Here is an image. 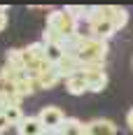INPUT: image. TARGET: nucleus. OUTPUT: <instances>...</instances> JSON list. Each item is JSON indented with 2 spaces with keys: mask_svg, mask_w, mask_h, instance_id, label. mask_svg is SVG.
I'll return each mask as SVG.
<instances>
[{
  "mask_svg": "<svg viewBox=\"0 0 133 135\" xmlns=\"http://www.w3.org/2000/svg\"><path fill=\"white\" fill-rule=\"evenodd\" d=\"M42 135H61V133H58V131H44Z\"/></svg>",
  "mask_w": 133,
  "mask_h": 135,
  "instance_id": "412c9836",
  "label": "nucleus"
},
{
  "mask_svg": "<svg viewBox=\"0 0 133 135\" xmlns=\"http://www.w3.org/2000/svg\"><path fill=\"white\" fill-rule=\"evenodd\" d=\"M126 123H129V128L133 131V107L129 109V114H126Z\"/></svg>",
  "mask_w": 133,
  "mask_h": 135,
  "instance_id": "aec40b11",
  "label": "nucleus"
},
{
  "mask_svg": "<svg viewBox=\"0 0 133 135\" xmlns=\"http://www.w3.org/2000/svg\"><path fill=\"white\" fill-rule=\"evenodd\" d=\"M16 133L19 135H42L44 126H42L40 117H24V121L16 126Z\"/></svg>",
  "mask_w": 133,
  "mask_h": 135,
  "instance_id": "9d476101",
  "label": "nucleus"
},
{
  "mask_svg": "<svg viewBox=\"0 0 133 135\" xmlns=\"http://www.w3.org/2000/svg\"><path fill=\"white\" fill-rule=\"evenodd\" d=\"M54 68H56V72H58L63 79H68V77H72V75H77V72L84 70V65H82V61L77 56H63Z\"/></svg>",
  "mask_w": 133,
  "mask_h": 135,
  "instance_id": "20e7f679",
  "label": "nucleus"
},
{
  "mask_svg": "<svg viewBox=\"0 0 133 135\" xmlns=\"http://www.w3.org/2000/svg\"><path fill=\"white\" fill-rule=\"evenodd\" d=\"M89 33H91V37H96V40H107V37H112L117 33V26L112 21H107V19H100V21L89 23Z\"/></svg>",
  "mask_w": 133,
  "mask_h": 135,
  "instance_id": "423d86ee",
  "label": "nucleus"
},
{
  "mask_svg": "<svg viewBox=\"0 0 133 135\" xmlns=\"http://www.w3.org/2000/svg\"><path fill=\"white\" fill-rule=\"evenodd\" d=\"M44 28L56 30L61 40L72 37V35L80 33V30H77V19L68 12V9H52V12L47 14V26H44Z\"/></svg>",
  "mask_w": 133,
  "mask_h": 135,
  "instance_id": "f03ea898",
  "label": "nucleus"
},
{
  "mask_svg": "<svg viewBox=\"0 0 133 135\" xmlns=\"http://www.w3.org/2000/svg\"><path fill=\"white\" fill-rule=\"evenodd\" d=\"M61 79H63V77L56 72V68H52V70L42 72V75H40V77H38L35 81H38V86H40V89H52V86H56V84H58Z\"/></svg>",
  "mask_w": 133,
  "mask_h": 135,
  "instance_id": "4468645a",
  "label": "nucleus"
},
{
  "mask_svg": "<svg viewBox=\"0 0 133 135\" xmlns=\"http://www.w3.org/2000/svg\"><path fill=\"white\" fill-rule=\"evenodd\" d=\"M103 16H105L107 21H112L114 26H117V30H121V28L129 23V12L124 9V7H114V5H105L103 7Z\"/></svg>",
  "mask_w": 133,
  "mask_h": 135,
  "instance_id": "6e6552de",
  "label": "nucleus"
},
{
  "mask_svg": "<svg viewBox=\"0 0 133 135\" xmlns=\"http://www.w3.org/2000/svg\"><path fill=\"white\" fill-rule=\"evenodd\" d=\"M5 65L26 72V58H24V49H7L5 51Z\"/></svg>",
  "mask_w": 133,
  "mask_h": 135,
  "instance_id": "ddd939ff",
  "label": "nucleus"
},
{
  "mask_svg": "<svg viewBox=\"0 0 133 135\" xmlns=\"http://www.w3.org/2000/svg\"><path fill=\"white\" fill-rule=\"evenodd\" d=\"M5 117H7V121H10V126H14V128H16L19 123L24 121V117H26V114H24V109H21V105H12V107H10L7 112H5Z\"/></svg>",
  "mask_w": 133,
  "mask_h": 135,
  "instance_id": "dca6fc26",
  "label": "nucleus"
},
{
  "mask_svg": "<svg viewBox=\"0 0 133 135\" xmlns=\"http://www.w3.org/2000/svg\"><path fill=\"white\" fill-rule=\"evenodd\" d=\"M66 89H68V93H72V95H84L89 91V81H86L84 70L77 72V75H72V77H68L66 79Z\"/></svg>",
  "mask_w": 133,
  "mask_h": 135,
  "instance_id": "1a4fd4ad",
  "label": "nucleus"
},
{
  "mask_svg": "<svg viewBox=\"0 0 133 135\" xmlns=\"http://www.w3.org/2000/svg\"><path fill=\"white\" fill-rule=\"evenodd\" d=\"M7 21H10L7 19V7H0V33L7 28Z\"/></svg>",
  "mask_w": 133,
  "mask_h": 135,
  "instance_id": "a211bd4d",
  "label": "nucleus"
},
{
  "mask_svg": "<svg viewBox=\"0 0 133 135\" xmlns=\"http://www.w3.org/2000/svg\"><path fill=\"white\" fill-rule=\"evenodd\" d=\"M131 68H133V56H131Z\"/></svg>",
  "mask_w": 133,
  "mask_h": 135,
  "instance_id": "4be33fe9",
  "label": "nucleus"
},
{
  "mask_svg": "<svg viewBox=\"0 0 133 135\" xmlns=\"http://www.w3.org/2000/svg\"><path fill=\"white\" fill-rule=\"evenodd\" d=\"M86 135H117V126L110 119H93L86 123Z\"/></svg>",
  "mask_w": 133,
  "mask_h": 135,
  "instance_id": "0eeeda50",
  "label": "nucleus"
},
{
  "mask_svg": "<svg viewBox=\"0 0 133 135\" xmlns=\"http://www.w3.org/2000/svg\"><path fill=\"white\" fill-rule=\"evenodd\" d=\"M86 123H82L80 119H75V117H68L66 121L61 123V128H58V133L61 135H86Z\"/></svg>",
  "mask_w": 133,
  "mask_h": 135,
  "instance_id": "f8f14e48",
  "label": "nucleus"
},
{
  "mask_svg": "<svg viewBox=\"0 0 133 135\" xmlns=\"http://www.w3.org/2000/svg\"><path fill=\"white\" fill-rule=\"evenodd\" d=\"M7 128H10V121H7V117H5V114H0V133H5Z\"/></svg>",
  "mask_w": 133,
  "mask_h": 135,
  "instance_id": "6ab92c4d",
  "label": "nucleus"
},
{
  "mask_svg": "<svg viewBox=\"0 0 133 135\" xmlns=\"http://www.w3.org/2000/svg\"><path fill=\"white\" fill-rule=\"evenodd\" d=\"M38 117H40L44 131H58V128H61V123L68 119L66 114H63V109L56 107V105H47V107H42Z\"/></svg>",
  "mask_w": 133,
  "mask_h": 135,
  "instance_id": "7ed1b4c3",
  "label": "nucleus"
},
{
  "mask_svg": "<svg viewBox=\"0 0 133 135\" xmlns=\"http://www.w3.org/2000/svg\"><path fill=\"white\" fill-rule=\"evenodd\" d=\"M105 56H107V40H96L91 35H86V37L82 40L77 58L82 61L84 70H86V68H103Z\"/></svg>",
  "mask_w": 133,
  "mask_h": 135,
  "instance_id": "f257e3e1",
  "label": "nucleus"
},
{
  "mask_svg": "<svg viewBox=\"0 0 133 135\" xmlns=\"http://www.w3.org/2000/svg\"><path fill=\"white\" fill-rule=\"evenodd\" d=\"M38 89H40L38 81L33 79V77H28V75H24L19 81H14V95L16 98H28V95L35 93Z\"/></svg>",
  "mask_w": 133,
  "mask_h": 135,
  "instance_id": "9b49d317",
  "label": "nucleus"
},
{
  "mask_svg": "<svg viewBox=\"0 0 133 135\" xmlns=\"http://www.w3.org/2000/svg\"><path fill=\"white\" fill-rule=\"evenodd\" d=\"M12 105H19V98H16V95L5 93V91H0V114H5Z\"/></svg>",
  "mask_w": 133,
  "mask_h": 135,
  "instance_id": "f3484780",
  "label": "nucleus"
},
{
  "mask_svg": "<svg viewBox=\"0 0 133 135\" xmlns=\"http://www.w3.org/2000/svg\"><path fill=\"white\" fill-rule=\"evenodd\" d=\"M84 75H86V81H89V91H93V93H100L107 86L105 68H86Z\"/></svg>",
  "mask_w": 133,
  "mask_h": 135,
  "instance_id": "39448f33",
  "label": "nucleus"
},
{
  "mask_svg": "<svg viewBox=\"0 0 133 135\" xmlns=\"http://www.w3.org/2000/svg\"><path fill=\"white\" fill-rule=\"evenodd\" d=\"M44 51H47V61H49L52 65H56V63L66 56L63 47H61V44H56V42H44Z\"/></svg>",
  "mask_w": 133,
  "mask_h": 135,
  "instance_id": "2eb2a0df",
  "label": "nucleus"
}]
</instances>
